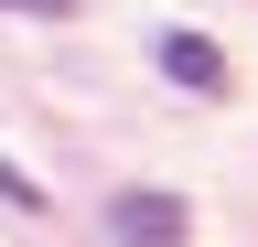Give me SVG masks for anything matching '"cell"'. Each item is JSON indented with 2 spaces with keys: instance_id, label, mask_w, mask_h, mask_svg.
I'll list each match as a JSON object with an SVG mask.
<instances>
[{
  "instance_id": "1",
  "label": "cell",
  "mask_w": 258,
  "mask_h": 247,
  "mask_svg": "<svg viewBox=\"0 0 258 247\" xmlns=\"http://www.w3.org/2000/svg\"><path fill=\"white\" fill-rule=\"evenodd\" d=\"M108 236L118 247H183L194 236V204L172 194V183H129V194L108 204Z\"/></svg>"
},
{
  "instance_id": "2",
  "label": "cell",
  "mask_w": 258,
  "mask_h": 247,
  "mask_svg": "<svg viewBox=\"0 0 258 247\" xmlns=\"http://www.w3.org/2000/svg\"><path fill=\"white\" fill-rule=\"evenodd\" d=\"M151 54H161V75H172L183 97H237V65H226V43H205V33H161Z\"/></svg>"
},
{
  "instance_id": "3",
  "label": "cell",
  "mask_w": 258,
  "mask_h": 247,
  "mask_svg": "<svg viewBox=\"0 0 258 247\" xmlns=\"http://www.w3.org/2000/svg\"><path fill=\"white\" fill-rule=\"evenodd\" d=\"M43 204H54V194H43V183L11 161V150H0V215H43Z\"/></svg>"
},
{
  "instance_id": "4",
  "label": "cell",
  "mask_w": 258,
  "mask_h": 247,
  "mask_svg": "<svg viewBox=\"0 0 258 247\" xmlns=\"http://www.w3.org/2000/svg\"><path fill=\"white\" fill-rule=\"evenodd\" d=\"M0 11H11V22H64L76 0H0Z\"/></svg>"
}]
</instances>
